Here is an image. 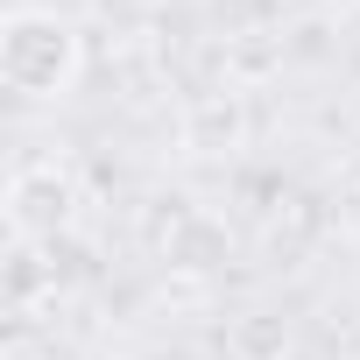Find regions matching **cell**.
Wrapping results in <instances>:
<instances>
[{
	"label": "cell",
	"mask_w": 360,
	"mask_h": 360,
	"mask_svg": "<svg viewBox=\"0 0 360 360\" xmlns=\"http://www.w3.org/2000/svg\"><path fill=\"white\" fill-rule=\"evenodd\" d=\"M0 78H8L22 99H57L78 78V36L57 15H15L0 29Z\"/></svg>",
	"instance_id": "cell-1"
},
{
	"label": "cell",
	"mask_w": 360,
	"mask_h": 360,
	"mask_svg": "<svg viewBox=\"0 0 360 360\" xmlns=\"http://www.w3.org/2000/svg\"><path fill=\"white\" fill-rule=\"evenodd\" d=\"M43 198H64V184L50 169H29V176H15V226H57L64 219V205H43Z\"/></svg>",
	"instance_id": "cell-2"
}]
</instances>
